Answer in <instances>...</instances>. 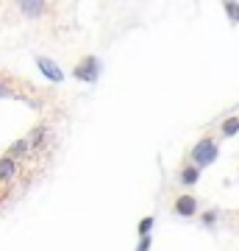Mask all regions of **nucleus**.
<instances>
[{"label": "nucleus", "mask_w": 239, "mask_h": 251, "mask_svg": "<svg viewBox=\"0 0 239 251\" xmlns=\"http://www.w3.org/2000/svg\"><path fill=\"white\" fill-rule=\"evenodd\" d=\"M153 224H156V218H153V215L142 218L139 226H136V229H139V237H148V234H151V229H153Z\"/></svg>", "instance_id": "obj_11"}, {"label": "nucleus", "mask_w": 239, "mask_h": 251, "mask_svg": "<svg viewBox=\"0 0 239 251\" xmlns=\"http://www.w3.org/2000/svg\"><path fill=\"white\" fill-rule=\"evenodd\" d=\"M217 156H220V148H217V143H214L212 137H203V140L192 148V162H195V168H206V165H212Z\"/></svg>", "instance_id": "obj_1"}, {"label": "nucleus", "mask_w": 239, "mask_h": 251, "mask_svg": "<svg viewBox=\"0 0 239 251\" xmlns=\"http://www.w3.org/2000/svg\"><path fill=\"white\" fill-rule=\"evenodd\" d=\"M136 251H151V234H148V237H142L139 246H136Z\"/></svg>", "instance_id": "obj_15"}, {"label": "nucleus", "mask_w": 239, "mask_h": 251, "mask_svg": "<svg viewBox=\"0 0 239 251\" xmlns=\"http://www.w3.org/2000/svg\"><path fill=\"white\" fill-rule=\"evenodd\" d=\"M222 9H225V14H228V20H234V23H239V3H234V0H228V3H222Z\"/></svg>", "instance_id": "obj_12"}, {"label": "nucleus", "mask_w": 239, "mask_h": 251, "mask_svg": "<svg viewBox=\"0 0 239 251\" xmlns=\"http://www.w3.org/2000/svg\"><path fill=\"white\" fill-rule=\"evenodd\" d=\"M200 221H203V226H214V224H217V212H206Z\"/></svg>", "instance_id": "obj_14"}, {"label": "nucleus", "mask_w": 239, "mask_h": 251, "mask_svg": "<svg viewBox=\"0 0 239 251\" xmlns=\"http://www.w3.org/2000/svg\"><path fill=\"white\" fill-rule=\"evenodd\" d=\"M0 98H20V100H25L22 95H20V92L11 90V87L6 84V81H0Z\"/></svg>", "instance_id": "obj_13"}, {"label": "nucleus", "mask_w": 239, "mask_h": 251, "mask_svg": "<svg viewBox=\"0 0 239 251\" xmlns=\"http://www.w3.org/2000/svg\"><path fill=\"white\" fill-rule=\"evenodd\" d=\"M36 64H39V70H42V75H44L47 81H53V84L64 81V73L59 70V64H53L50 59H44V56H39V59H36Z\"/></svg>", "instance_id": "obj_4"}, {"label": "nucleus", "mask_w": 239, "mask_h": 251, "mask_svg": "<svg viewBox=\"0 0 239 251\" xmlns=\"http://www.w3.org/2000/svg\"><path fill=\"white\" fill-rule=\"evenodd\" d=\"M20 11L28 14V17H42L44 11H47V3H42V0H22L20 3Z\"/></svg>", "instance_id": "obj_5"}, {"label": "nucleus", "mask_w": 239, "mask_h": 251, "mask_svg": "<svg viewBox=\"0 0 239 251\" xmlns=\"http://www.w3.org/2000/svg\"><path fill=\"white\" fill-rule=\"evenodd\" d=\"M17 176V162L11 156H0V181H11Z\"/></svg>", "instance_id": "obj_6"}, {"label": "nucleus", "mask_w": 239, "mask_h": 251, "mask_svg": "<svg viewBox=\"0 0 239 251\" xmlns=\"http://www.w3.org/2000/svg\"><path fill=\"white\" fill-rule=\"evenodd\" d=\"M181 181H184L186 187L197 184V181H200V168H195V165H186L184 171H181Z\"/></svg>", "instance_id": "obj_8"}, {"label": "nucleus", "mask_w": 239, "mask_h": 251, "mask_svg": "<svg viewBox=\"0 0 239 251\" xmlns=\"http://www.w3.org/2000/svg\"><path fill=\"white\" fill-rule=\"evenodd\" d=\"M72 75H75L78 81L95 84V81H98V75H100V62L95 59V56H87L81 64H75V67H72Z\"/></svg>", "instance_id": "obj_2"}, {"label": "nucleus", "mask_w": 239, "mask_h": 251, "mask_svg": "<svg viewBox=\"0 0 239 251\" xmlns=\"http://www.w3.org/2000/svg\"><path fill=\"white\" fill-rule=\"evenodd\" d=\"M173 212H175L178 218H192L197 212V201H195V196H178L175 198V204H173Z\"/></svg>", "instance_id": "obj_3"}, {"label": "nucleus", "mask_w": 239, "mask_h": 251, "mask_svg": "<svg viewBox=\"0 0 239 251\" xmlns=\"http://www.w3.org/2000/svg\"><path fill=\"white\" fill-rule=\"evenodd\" d=\"M28 151H31V143H28V137H22V140L9 145V153H6V156H11V159L17 162V156H25Z\"/></svg>", "instance_id": "obj_7"}, {"label": "nucleus", "mask_w": 239, "mask_h": 251, "mask_svg": "<svg viewBox=\"0 0 239 251\" xmlns=\"http://www.w3.org/2000/svg\"><path fill=\"white\" fill-rule=\"evenodd\" d=\"M239 131V117H228L225 123H222V134L225 137H234Z\"/></svg>", "instance_id": "obj_10"}, {"label": "nucleus", "mask_w": 239, "mask_h": 251, "mask_svg": "<svg viewBox=\"0 0 239 251\" xmlns=\"http://www.w3.org/2000/svg\"><path fill=\"white\" fill-rule=\"evenodd\" d=\"M44 137H47V126H36L34 131H31V137H28V143H31V148H42Z\"/></svg>", "instance_id": "obj_9"}]
</instances>
